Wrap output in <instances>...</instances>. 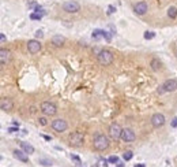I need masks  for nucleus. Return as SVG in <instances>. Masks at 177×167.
Instances as JSON below:
<instances>
[{
	"label": "nucleus",
	"instance_id": "nucleus-1",
	"mask_svg": "<svg viewBox=\"0 0 177 167\" xmlns=\"http://www.w3.org/2000/svg\"><path fill=\"white\" fill-rule=\"evenodd\" d=\"M111 145V141H109V137H106L105 134H98L94 136V140H93V147L95 151H105V149L109 148Z\"/></svg>",
	"mask_w": 177,
	"mask_h": 167
},
{
	"label": "nucleus",
	"instance_id": "nucleus-2",
	"mask_svg": "<svg viewBox=\"0 0 177 167\" xmlns=\"http://www.w3.org/2000/svg\"><path fill=\"white\" fill-rule=\"evenodd\" d=\"M98 63L102 64V66H109L113 62V54H112L109 50H101L97 55Z\"/></svg>",
	"mask_w": 177,
	"mask_h": 167
},
{
	"label": "nucleus",
	"instance_id": "nucleus-3",
	"mask_svg": "<svg viewBox=\"0 0 177 167\" xmlns=\"http://www.w3.org/2000/svg\"><path fill=\"white\" fill-rule=\"evenodd\" d=\"M70 145L71 147H75V148H79L82 145L84 144V136L83 133L80 131H72L70 134Z\"/></svg>",
	"mask_w": 177,
	"mask_h": 167
},
{
	"label": "nucleus",
	"instance_id": "nucleus-4",
	"mask_svg": "<svg viewBox=\"0 0 177 167\" xmlns=\"http://www.w3.org/2000/svg\"><path fill=\"white\" fill-rule=\"evenodd\" d=\"M41 112L46 115V117H53V115H56L57 112V107H56V104L50 103V101H44V103H41Z\"/></svg>",
	"mask_w": 177,
	"mask_h": 167
},
{
	"label": "nucleus",
	"instance_id": "nucleus-5",
	"mask_svg": "<svg viewBox=\"0 0 177 167\" xmlns=\"http://www.w3.org/2000/svg\"><path fill=\"white\" fill-rule=\"evenodd\" d=\"M63 10L68 14H76L80 11V4L75 0H68L66 3H63Z\"/></svg>",
	"mask_w": 177,
	"mask_h": 167
},
{
	"label": "nucleus",
	"instance_id": "nucleus-6",
	"mask_svg": "<svg viewBox=\"0 0 177 167\" xmlns=\"http://www.w3.org/2000/svg\"><path fill=\"white\" fill-rule=\"evenodd\" d=\"M109 137H111L112 140H121V131H123V129H121V126H120L119 123H112L111 126H109Z\"/></svg>",
	"mask_w": 177,
	"mask_h": 167
},
{
	"label": "nucleus",
	"instance_id": "nucleus-7",
	"mask_svg": "<svg viewBox=\"0 0 177 167\" xmlns=\"http://www.w3.org/2000/svg\"><path fill=\"white\" fill-rule=\"evenodd\" d=\"M50 126H52V129L55 131H57V133H63V131H66L67 129H68V123H67L64 119H62V118H57V119L52 121Z\"/></svg>",
	"mask_w": 177,
	"mask_h": 167
},
{
	"label": "nucleus",
	"instance_id": "nucleus-8",
	"mask_svg": "<svg viewBox=\"0 0 177 167\" xmlns=\"http://www.w3.org/2000/svg\"><path fill=\"white\" fill-rule=\"evenodd\" d=\"M165 122H166V119H165L164 114H154L153 117H151V125H153V127H155V129H159V127H162L165 125Z\"/></svg>",
	"mask_w": 177,
	"mask_h": 167
},
{
	"label": "nucleus",
	"instance_id": "nucleus-9",
	"mask_svg": "<svg viewBox=\"0 0 177 167\" xmlns=\"http://www.w3.org/2000/svg\"><path fill=\"white\" fill-rule=\"evenodd\" d=\"M135 138H136V134H135V131H133L132 129H129V127L123 129V131H121V140H123L124 143H131V141H133Z\"/></svg>",
	"mask_w": 177,
	"mask_h": 167
},
{
	"label": "nucleus",
	"instance_id": "nucleus-10",
	"mask_svg": "<svg viewBox=\"0 0 177 167\" xmlns=\"http://www.w3.org/2000/svg\"><path fill=\"white\" fill-rule=\"evenodd\" d=\"M41 48H42V45L38 40H29L27 41V51L30 52V54H37V52H40Z\"/></svg>",
	"mask_w": 177,
	"mask_h": 167
},
{
	"label": "nucleus",
	"instance_id": "nucleus-11",
	"mask_svg": "<svg viewBox=\"0 0 177 167\" xmlns=\"http://www.w3.org/2000/svg\"><path fill=\"white\" fill-rule=\"evenodd\" d=\"M161 86L164 88L165 92H174V90H177V80H174V78L166 80Z\"/></svg>",
	"mask_w": 177,
	"mask_h": 167
},
{
	"label": "nucleus",
	"instance_id": "nucleus-12",
	"mask_svg": "<svg viewBox=\"0 0 177 167\" xmlns=\"http://www.w3.org/2000/svg\"><path fill=\"white\" fill-rule=\"evenodd\" d=\"M133 11L136 15H145V14L149 11V6H147L146 1H139L133 6Z\"/></svg>",
	"mask_w": 177,
	"mask_h": 167
},
{
	"label": "nucleus",
	"instance_id": "nucleus-13",
	"mask_svg": "<svg viewBox=\"0 0 177 167\" xmlns=\"http://www.w3.org/2000/svg\"><path fill=\"white\" fill-rule=\"evenodd\" d=\"M10 60H11V52L8 50H6V48H1L0 50V62L3 66H6L7 63H10Z\"/></svg>",
	"mask_w": 177,
	"mask_h": 167
},
{
	"label": "nucleus",
	"instance_id": "nucleus-14",
	"mask_svg": "<svg viewBox=\"0 0 177 167\" xmlns=\"http://www.w3.org/2000/svg\"><path fill=\"white\" fill-rule=\"evenodd\" d=\"M14 107V103L11 99H7V97H3L0 100V108L3 111H11Z\"/></svg>",
	"mask_w": 177,
	"mask_h": 167
},
{
	"label": "nucleus",
	"instance_id": "nucleus-15",
	"mask_svg": "<svg viewBox=\"0 0 177 167\" xmlns=\"http://www.w3.org/2000/svg\"><path fill=\"white\" fill-rule=\"evenodd\" d=\"M12 154H14V158L18 159V160H21V162H23V163H27V162H29V156L26 155V152H25V151H19V149H15Z\"/></svg>",
	"mask_w": 177,
	"mask_h": 167
},
{
	"label": "nucleus",
	"instance_id": "nucleus-16",
	"mask_svg": "<svg viewBox=\"0 0 177 167\" xmlns=\"http://www.w3.org/2000/svg\"><path fill=\"white\" fill-rule=\"evenodd\" d=\"M64 43H66V38H64L62 34H55V36L52 37V44L55 45V47H63Z\"/></svg>",
	"mask_w": 177,
	"mask_h": 167
},
{
	"label": "nucleus",
	"instance_id": "nucleus-17",
	"mask_svg": "<svg viewBox=\"0 0 177 167\" xmlns=\"http://www.w3.org/2000/svg\"><path fill=\"white\" fill-rule=\"evenodd\" d=\"M21 148H22V151H25V152H26V154H34V147H33V145L31 144H29V143H25V141H22V143H21Z\"/></svg>",
	"mask_w": 177,
	"mask_h": 167
},
{
	"label": "nucleus",
	"instance_id": "nucleus-18",
	"mask_svg": "<svg viewBox=\"0 0 177 167\" xmlns=\"http://www.w3.org/2000/svg\"><path fill=\"white\" fill-rule=\"evenodd\" d=\"M150 66H151V68H153L154 71H158V70H161V67H162V63H161V60H159V59L154 58V59H151Z\"/></svg>",
	"mask_w": 177,
	"mask_h": 167
},
{
	"label": "nucleus",
	"instance_id": "nucleus-19",
	"mask_svg": "<svg viewBox=\"0 0 177 167\" xmlns=\"http://www.w3.org/2000/svg\"><path fill=\"white\" fill-rule=\"evenodd\" d=\"M168 17L170 19H176L177 18V8L176 7H173V6H170L168 8Z\"/></svg>",
	"mask_w": 177,
	"mask_h": 167
},
{
	"label": "nucleus",
	"instance_id": "nucleus-20",
	"mask_svg": "<svg viewBox=\"0 0 177 167\" xmlns=\"http://www.w3.org/2000/svg\"><path fill=\"white\" fill-rule=\"evenodd\" d=\"M132 156H133V154L131 152V151H125V152L123 154V159H124V160H127V162H128V160H131V159H132Z\"/></svg>",
	"mask_w": 177,
	"mask_h": 167
},
{
	"label": "nucleus",
	"instance_id": "nucleus-21",
	"mask_svg": "<svg viewBox=\"0 0 177 167\" xmlns=\"http://www.w3.org/2000/svg\"><path fill=\"white\" fill-rule=\"evenodd\" d=\"M41 18H42V14H38V13L30 14V19H33V21H41Z\"/></svg>",
	"mask_w": 177,
	"mask_h": 167
},
{
	"label": "nucleus",
	"instance_id": "nucleus-22",
	"mask_svg": "<svg viewBox=\"0 0 177 167\" xmlns=\"http://www.w3.org/2000/svg\"><path fill=\"white\" fill-rule=\"evenodd\" d=\"M38 162H40V164H42V166H52V160H49V159L41 158Z\"/></svg>",
	"mask_w": 177,
	"mask_h": 167
},
{
	"label": "nucleus",
	"instance_id": "nucleus-23",
	"mask_svg": "<svg viewBox=\"0 0 177 167\" xmlns=\"http://www.w3.org/2000/svg\"><path fill=\"white\" fill-rule=\"evenodd\" d=\"M101 37H102V30H94V32H93V38L100 40Z\"/></svg>",
	"mask_w": 177,
	"mask_h": 167
},
{
	"label": "nucleus",
	"instance_id": "nucleus-24",
	"mask_svg": "<svg viewBox=\"0 0 177 167\" xmlns=\"http://www.w3.org/2000/svg\"><path fill=\"white\" fill-rule=\"evenodd\" d=\"M38 123H40L41 126H46V125H48V119L45 117H40L38 118Z\"/></svg>",
	"mask_w": 177,
	"mask_h": 167
},
{
	"label": "nucleus",
	"instance_id": "nucleus-25",
	"mask_svg": "<svg viewBox=\"0 0 177 167\" xmlns=\"http://www.w3.org/2000/svg\"><path fill=\"white\" fill-rule=\"evenodd\" d=\"M155 37V33L154 32H145V38L146 40H151Z\"/></svg>",
	"mask_w": 177,
	"mask_h": 167
},
{
	"label": "nucleus",
	"instance_id": "nucleus-26",
	"mask_svg": "<svg viewBox=\"0 0 177 167\" xmlns=\"http://www.w3.org/2000/svg\"><path fill=\"white\" fill-rule=\"evenodd\" d=\"M102 37H104V38H105V40L108 41V43H109V41L112 40V36H111V34H109L108 32H105V30H102Z\"/></svg>",
	"mask_w": 177,
	"mask_h": 167
},
{
	"label": "nucleus",
	"instance_id": "nucleus-27",
	"mask_svg": "<svg viewBox=\"0 0 177 167\" xmlns=\"http://www.w3.org/2000/svg\"><path fill=\"white\" fill-rule=\"evenodd\" d=\"M37 6H38V4L35 3L34 0H30V1H27V7H29V8H31V10H34Z\"/></svg>",
	"mask_w": 177,
	"mask_h": 167
},
{
	"label": "nucleus",
	"instance_id": "nucleus-28",
	"mask_svg": "<svg viewBox=\"0 0 177 167\" xmlns=\"http://www.w3.org/2000/svg\"><path fill=\"white\" fill-rule=\"evenodd\" d=\"M71 159H72V160H74V162L76 163V164H82V162H80L79 156H76V155H71Z\"/></svg>",
	"mask_w": 177,
	"mask_h": 167
},
{
	"label": "nucleus",
	"instance_id": "nucleus-29",
	"mask_svg": "<svg viewBox=\"0 0 177 167\" xmlns=\"http://www.w3.org/2000/svg\"><path fill=\"white\" fill-rule=\"evenodd\" d=\"M34 36H35V38H42V37H44V33H42V30H37V32L34 33Z\"/></svg>",
	"mask_w": 177,
	"mask_h": 167
},
{
	"label": "nucleus",
	"instance_id": "nucleus-30",
	"mask_svg": "<svg viewBox=\"0 0 177 167\" xmlns=\"http://www.w3.org/2000/svg\"><path fill=\"white\" fill-rule=\"evenodd\" d=\"M108 160H109L111 163H115V164H116V163H119V158H117V156H111Z\"/></svg>",
	"mask_w": 177,
	"mask_h": 167
},
{
	"label": "nucleus",
	"instance_id": "nucleus-31",
	"mask_svg": "<svg viewBox=\"0 0 177 167\" xmlns=\"http://www.w3.org/2000/svg\"><path fill=\"white\" fill-rule=\"evenodd\" d=\"M170 125H172V127H177V118H173Z\"/></svg>",
	"mask_w": 177,
	"mask_h": 167
},
{
	"label": "nucleus",
	"instance_id": "nucleus-32",
	"mask_svg": "<svg viewBox=\"0 0 177 167\" xmlns=\"http://www.w3.org/2000/svg\"><path fill=\"white\" fill-rule=\"evenodd\" d=\"M8 131L10 133H15V131H18L17 127H8Z\"/></svg>",
	"mask_w": 177,
	"mask_h": 167
},
{
	"label": "nucleus",
	"instance_id": "nucleus-33",
	"mask_svg": "<svg viewBox=\"0 0 177 167\" xmlns=\"http://www.w3.org/2000/svg\"><path fill=\"white\" fill-rule=\"evenodd\" d=\"M116 11V8L113 7V6H109V14H112V13H115Z\"/></svg>",
	"mask_w": 177,
	"mask_h": 167
},
{
	"label": "nucleus",
	"instance_id": "nucleus-34",
	"mask_svg": "<svg viewBox=\"0 0 177 167\" xmlns=\"http://www.w3.org/2000/svg\"><path fill=\"white\" fill-rule=\"evenodd\" d=\"M0 38H1V43H4V41H6V36L3 34V33H1V36H0Z\"/></svg>",
	"mask_w": 177,
	"mask_h": 167
},
{
	"label": "nucleus",
	"instance_id": "nucleus-35",
	"mask_svg": "<svg viewBox=\"0 0 177 167\" xmlns=\"http://www.w3.org/2000/svg\"><path fill=\"white\" fill-rule=\"evenodd\" d=\"M116 166H117V167H124V163L119 162V163H116Z\"/></svg>",
	"mask_w": 177,
	"mask_h": 167
},
{
	"label": "nucleus",
	"instance_id": "nucleus-36",
	"mask_svg": "<svg viewBox=\"0 0 177 167\" xmlns=\"http://www.w3.org/2000/svg\"><path fill=\"white\" fill-rule=\"evenodd\" d=\"M42 137H44V138H45V140H46V141H50V140H52V138H50L49 136H42Z\"/></svg>",
	"mask_w": 177,
	"mask_h": 167
},
{
	"label": "nucleus",
	"instance_id": "nucleus-37",
	"mask_svg": "<svg viewBox=\"0 0 177 167\" xmlns=\"http://www.w3.org/2000/svg\"><path fill=\"white\" fill-rule=\"evenodd\" d=\"M135 167H145V164H135Z\"/></svg>",
	"mask_w": 177,
	"mask_h": 167
},
{
	"label": "nucleus",
	"instance_id": "nucleus-38",
	"mask_svg": "<svg viewBox=\"0 0 177 167\" xmlns=\"http://www.w3.org/2000/svg\"><path fill=\"white\" fill-rule=\"evenodd\" d=\"M76 167H80V166H79V164H76Z\"/></svg>",
	"mask_w": 177,
	"mask_h": 167
},
{
	"label": "nucleus",
	"instance_id": "nucleus-39",
	"mask_svg": "<svg viewBox=\"0 0 177 167\" xmlns=\"http://www.w3.org/2000/svg\"><path fill=\"white\" fill-rule=\"evenodd\" d=\"M176 54H177V52H176Z\"/></svg>",
	"mask_w": 177,
	"mask_h": 167
}]
</instances>
